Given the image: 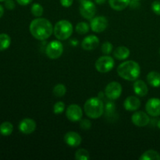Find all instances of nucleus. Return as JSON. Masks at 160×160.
I'll return each mask as SVG.
<instances>
[{
    "mask_svg": "<svg viewBox=\"0 0 160 160\" xmlns=\"http://www.w3.org/2000/svg\"><path fill=\"white\" fill-rule=\"evenodd\" d=\"M29 31L31 35L39 41L47 40L53 33V27L51 22L45 18L36 17L31 22Z\"/></svg>",
    "mask_w": 160,
    "mask_h": 160,
    "instance_id": "nucleus-1",
    "label": "nucleus"
},
{
    "mask_svg": "<svg viewBox=\"0 0 160 160\" xmlns=\"http://www.w3.org/2000/svg\"><path fill=\"white\" fill-rule=\"evenodd\" d=\"M117 74L126 81H134L140 76L141 67L135 61H124L117 67Z\"/></svg>",
    "mask_w": 160,
    "mask_h": 160,
    "instance_id": "nucleus-2",
    "label": "nucleus"
},
{
    "mask_svg": "<svg viewBox=\"0 0 160 160\" xmlns=\"http://www.w3.org/2000/svg\"><path fill=\"white\" fill-rule=\"evenodd\" d=\"M84 110L88 117L96 120L100 118L104 113V103L99 97H92L85 102Z\"/></svg>",
    "mask_w": 160,
    "mask_h": 160,
    "instance_id": "nucleus-3",
    "label": "nucleus"
},
{
    "mask_svg": "<svg viewBox=\"0 0 160 160\" xmlns=\"http://www.w3.org/2000/svg\"><path fill=\"white\" fill-rule=\"evenodd\" d=\"M73 31V25L67 20H59L53 27V34L55 37L59 41L68 39L72 35Z\"/></svg>",
    "mask_w": 160,
    "mask_h": 160,
    "instance_id": "nucleus-4",
    "label": "nucleus"
},
{
    "mask_svg": "<svg viewBox=\"0 0 160 160\" xmlns=\"http://www.w3.org/2000/svg\"><path fill=\"white\" fill-rule=\"evenodd\" d=\"M115 66V61L112 56L105 55L98 58L95 62V69L101 73H109L113 69Z\"/></svg>",
    "mask_w": 160,
    "mask_h": 160,
    "instance_id": "nucleus-5",
    "label": "nucleus"
},
{
    "mask_svg": "<svg viewBox=\"0 0 160 160\" xmlns=\"http://www.w3.org/2000/svg\"><path fill=\"white\" fill-rule=\"evenodd\" d=\"M63 52V45L59 40L52 41L45 48V54L49 59H56L60 57Z\"/></svg>",
    "mask_w": 160,
    "mask_h": 160,
    "instance_id": "nucleus-6",
    "label": "nucleus"
},
{
    "mask_svg": "<svg viewBox=\"0 0 160 160\" xmlns=\"http://www.w3.org/2000/svg\"><path fill=\"white\" fill-rule=\"evenodd\" d=\"M80 13L86 20H92L96 13V6L91 0H83L79 7Z\"/></svg>",
    "mask_w": 160,
    "mask_h": 160,
    "instance_id": "nucleus-7",
    "label": "nucleus"
},
{
    "mask_svg": "<svg viewBox=\"0 0 160 160\" xmlns=\"http://www.w3.org/2000/svg\"><path fill=\"white\" fill-rule=\"evenodd\" d=\"M122 94L121 84L117 81H112L106 85L105 88V95L109 99L117 100Z\"/></svg>",
    "mask_w": 160,
    "mask_h": 160,
    "instance_id": "nucleus-8",
    "label": "nucleus"
},
{
    "mask_svg": "<svg viewBox=\"0 0 160 160\" xmlns=\"http://www.w3.org/2000/svg\"><path fill=\"white\" fill-rule=\"evenodd\" d=\"M108 27V20L103 16L94 17L91 20L90 28L95 33L103 32Z\"/></svg>",
    "mask_w": 160,
    "mask_h": 160,
    "instance_id": "nucleus-9",
    "label": "nucleus"
},
{
    "mask_svg": "<svg viewBox=\"0 0 160 160\" xmlns=\"http://www.w3.org/2000/svg\"><path fill=\"white\" fill-rule=\"evenodd\" d=\"M66 117L71 122L80 121L83 117L82 109L77 104L70 105L66 110Z\"/></svg>",
    "mask_w": 160,
    "mask_h": 160,
    "instance_id": "nucleus-10",
    "label": "nucleus"
},
{
    "mask_svg": "<svg viewBox=\"0 0 160 160\" xmlns=\"http://www.w3.org/2000/svg\"><path fill=\"white\" fill-rule=\"evenodd\" d=\"M145 110L151 117L160 116V99L158 98H152L148 100L145 104Z\"/></svg>",
    "mask_w": 160,
    "mask_h": 160,
    "instance_id": "nucleus-11",
    "label": "nucleus"
},
{
    "mask_svg": "<svg viewBox=\"0 0 160 160\" xmlns=\"http://www.w3.org/2000/svg\"><path fill=\"white\" fill-rule=\"evenodd\" d=\"M131 121L135 126L143 128L149 123L150 118L146 112L143 111H136L131 117Z\"/></svg>",
    "mask_w": 160,
    "mask_h": 160,
    "instance_id": "nucleus-12",
    "label": "nucleus"
},
{
    "mask_svg": "<svg viewBox=\"0 0 160 160\" xmlns=\"http://www.w3.org/2000/svg\"><path fill=\"white\" fill-rule=\"evenodd\" d=\"M36 122L31 118H25L19 123V131L23 134H31L36 130Z\"/></svg>",
    "mask_w": 160,
    "mask_h": 160,
    "instance_id": "nucleus-13",
    "label": "nucleus"
},
{
    "mask_svg": "<svg viewBox=\"0 0 160 160\" xmlns=\"http://www.w3.org/2000/svg\"><path fill=\"white\" fill-rule=\"evenodd\" d=\"M64 142L70 147L75 148V147H78L81 145L82 138L78 132L69 131L64 135Z\"/></svg>",
    "mask_w": 160,
    "mask_h": 160,
    "instance_id": "nucleus-14",
    "label": "nucleus"
},
{
    "mask_svg": "<svg viewBox=\"0 0 160 160\" xmlns=\"http://www.w3.org/2000/svg\"><path fill=\"white\" fill-rule=\"evenodd\" d=\"M98 45H99V38L96 35L93 34L85 37L81 42V47L86 51H92L95 49Z\"/></svg>",
    "mask_w": 160,
    "mask_h": 160,
    "instance_id": "nucleus-15",
    "label": "nucleus"
},
{
    "mask_svg": "<svg viewBox=\"0 0 160 160\" xmlns=\"http://www.w3.org/2000/svg\"><path fill=\"white\" fill-rule=\"evenodd\" d=\"M123 107L127 111L135 112L141 107V101L137 96H128L123 102Z\"/></svg>",
    "mask_w": 160,
    "mask_h": 160,
    "instance_id": "nucleus-16",
    "label": "nucleus"
},
{
    "mask_svg": "<svg viewBox=\"0 0 160 160\" xmlns=\"http://www.w3.org/2000/svg\"><path fill=\"white\" fill-rule=\"evenodd\" d=\"M134 92L136 95L139 97H144L148 94V88L146 83L142 80H136L134 81V85H133Z\"/></svg>",
    "mask_w": 160,
    "mask_h": 160,
    "instance_id": "nucleus-17",
    "label": "nucleus"
},
{
    "mask_svg": "<svg viewBox=\"0 0 160 160\" xmlns=\"http://www.w3.org/2000/svg\"><path fill=\"white\" fill-rule=\"evenodd\" d=\"M131 54V51L126 46H119L113 51V56L118 60H125Z\"/></svg>",
    "mask_w": 160,
    "mask_h": 160,
    "instance_id": "nucleus-18",
    "label": "nucleus"
},
{
    "mask_svg": "<svg viewBox=\"0 0 160 160\" xmlns=\"http://www.w3.org/2000/svg\"><path fill=\"white\" fill-rule=\"evenodd\" d=\"M131 3V0H109V6L116 11H122Z\"/></svg>",
    "mask_w": 160,
    "mask_h": 160,
    "instance_id": "nucleus-19",
    "label": "nucleus"
},
{
    "mask_svg": "<svg viewBox=\"0 0 160 160\" xmlns=\"http://www.w3.org/2000/svg\"><path fill=\"white\" fill-rule=\"evenodd\" d=\"M147 81L153 88L160 87V73L157 71H151L147 74Z\"/></svg>",
    "mask_w": 160,
    "mask_h": 160,
    "instance_id": "nucleus-20",
    "label": "nucleus"
},
{
    "mask_svg": "<svg viewBox=\"0 0 160 160\" xmlns=\"http://www.w3.org/2000/svg\"><path fill=\"white\" fill-rule=\"evenodd\" d=\"M140 160H160V154L155 150L145 152L139 158Z\"/></svg>",
    "mask_w": 160,
    "mask_h": 160,
    "instance_id": "nucleus-21",
    "label": "nucleus"
},
{
    "mask_svg": "<svg viewBox=\"0 0 160 160\" xmlns=\"http://www.w3.org/2000/svg\"><path fill=\"white\" fill-rule=\"evenodd\" d=\"M13 131V126L9 121L3 122L0 125V134L3 136H9Z\"/></svg>",
    "mask_w": 160,
    "mask_h": 160,
    "instance_id": "nucleus-22",
    "label": "nucleus"
},
{
    "mask_svg": "<svg viewBox=\"0 0 160 160\" xmlns=\"http://www.w3.org/2000/svg\"><path fill=\"white\" fill-rule=\"evenodd\" d=\"M11 44V38L9 34L2 33L0 34V51L7 49Z\"/></svg>",
    "mask_w": 160,
    "mask_h": 160,
    "instance_id": "nucleus-23",
    "label": "nucleus"
},
{
    "mask_svg": "<svg viewBox=\"0 0 160 160\" xmlns=\"http://www.w3.org/2000/svg\"><path fill=\"white\" fill-rule=\"evenodd\" d=\"M89 28H90V26L86 22L82 21L77 23L76 27H75V31H77L78 34L84 35V34H86L88 32Z\"/></svg>",
    "mask_w": 160,
    "mask_h": 160,
    "instance_id": "nucleus-24",
    "label": "nucleus"
},
{
    "mask_svg": "<svg viewBox=\"0 0 160 160\" xmlns=\"http://www.w3.org/2000/svg\"><path fill=\"white\" fill-rule=\"evenodd\" d=\"M53 95L58 98H61V97L64 96L67 92V88L63 84H58L53 88Z\"/></svg>",
    "mask_w": 160,
    "mask_h": 160,
    "instance_id": "nucleus-25",
    "label": "nucleus"
},
{
    "mask_svg": "<svg viewBox=\"0 0 160 160\" xmlns=\"http://www.w3.org/2000/svg\"><path fill=\"white\" fill-rule=\"evenodd\" d=\"M31 12L35 17H41L43 15L44 8L40 3H34L31 7Z\"/></svg>",
    "mask_w": 160,
    "mask_h": 160,
    "instance_id": "nucleus-26",
    "label": "nucleus"
},
{
    "mask_svg": "<svg viewBox=\"0 0 160 160\" xmlns=\"http://www.w3.org/2000/svg\"><path fill=\"white\" fill-rule=\"evenodd\" d=\"M75 159L77 160H89L90 154L88 151L84 148H79L75 153Z\"/></svg>",
    "mask_w": 160,
    "mask_h": 160,
    "instance_id": "nucleus-27",
    "label": "nucleus"
},
{
    "mask_svg": "<svg viewBox=\"0 0 160 160\" xmlns=\"http://www.w3.org/2000/svg\"><path fill=\"white\" fill-rule=\"evenodd\" d=\"M112 49H113V45L112 43L109 42H106L102 45L101 50L102 52L105 55H109L112 52Z\"/></svg>",
    "mask_w": 160,
    "mask_h": 160,
    "instance_id": "nucleus-28",
    "label": "nucleus"
},
{
    "mask_svg": "<svg viewBox=\"0 0 160 160\" xmlns=\"http://www.w3.org/2000/svg\"><path fill=\"white\" fill-rule=\"evenodd\" d=\"M65 110V104L63 102H57L53 106V112L55 114H61Z\"/></svg>",
    "mask_w": 160,
    "mask_h": 160,
    "instance_id": "nucleus-29",
    "label": "nucleus"
},
{
    "mask_svg": "<svg viewBox=\"0 0 160 160\" xmlns=\"http://www.w3.org/2000/svg\"><path fill=\"white\" fill-rule=\"evenodd\" d=\"M80 127L84 131L90 130L92 128V122L87 119H82V120H80Z\"/></svg>",
    "mask_w": 160,
    "mask_h": 160,
    "instance_id": "nucleus-30",
    "label": "nucleus"
},
{
    "mask_svg": "<svg viewBox=\"0 0 160 160\" xmlns=\"http://www.w3.org/2000/svg\"><path fill=\"white\" fill-rule=\"evenodd\" d=\"M152 10L156 15H160V1H154L152 3Z\"/></svg>",
    "mask_w": 160,
    "mask_h": 160,
    "instance_id": "nucleus-31",
    "label": "nucleus"
},
{
    "mask_svg": "<svg viewBox=\"0 0 160 160\" xmlns=\"http://www.w3.org/2000/svg\"><path fill=\"white\" fill-rule=\"evenodd\" d=\"M5 6L8 10H12L15 9L16 4L13 0H6L5 1Z\"/></svg>",
    "mask_w": 160,
    "mask_h": 160,
    "instance_id": "nucleus-32",
    "label": "nucleus"
},
{
    "mask_svg": "<svg viewBox=\"0 0 160 160\" xmlns=\"http://www.w3.org/2000/svg\"><path fill=\"white\" fill-rule=\"evenodd\" d=\"M59 1H60V4L65 8L70 7L73 3V0H59Z\"/></svg>",
    "mask_w": 160,
    "mask_h": 160,
    "instance_id": "nucleus-33",
    "label": "nucleus"
},
{
    "mask_svg": "<svg viewBox=\"0 0 160 160\" xmlns=\"http://www.w3.org/2000/svg\"><path fill=\"white\" fill-rule=\"evenodd\" d=\"M16 1L20 6H28L32 2V0H16Z\"/></svg>",
    "mask_w": 160,
    "mask_h": 160,
    "instance_id": "nucleus-34",
    "label": "nucleus"
},
{
    "mask_svg": "<svg viewBox=\"0 0 160 160\" xmlns=\"http://www.w3.org/2000/svg\"><path fill=\"white\" fill-rule=\"evenodd\" d=\"M3 14H4V8L2 5H0V18L2 17Z\"/></svg>",
    "mask_w": 160,
    "mask_h": 160,
    "instance_id": "nucleus-35",
    "label": "nucleus"
},
{
    "mask_svg": "<svg viewBox=\"0 0 160 160\" xmlns=\"http://www.w3.org/2000/svg\"><path fill=\"white\" fill-rule=\"evenodd\" d=\"M95 2L97 3V4L102 5V4H104L105 2H106V0H95Z\"/></svg>",
    "mask_w": 160,
    "mask_h": 160,
    "instance_id": "nucleus-36",
    "label": "nucleus"
},
{
    "mask_svg": "<svg viewBox=\"0 0 160 160\" xmlns=\"http://www.w3.org/2000/svg\"><path fill=\"white\" fill-rule=\"evenodd\" d=\"M157 127H158V128H159V129L160 130V120H159V121H158V123H157Z\"/></svg>",
    "mask_w": 160,
    "mask_h": 160,
    "instance_id": "nucleus-37",
    "label": "nucleus"
},
{
    "mask_svg": "<svg viewBox=\"0 0 160 160\" xmlns=\"http://www.w3.org/2000/svg\"><path fill=\"white\" fill-rule=\"evenodd\" d=\"M4 1H6V0H0V2H4Z\"/></svg>",
    "mask_w": 160,
    "mask_h": 160,
    "instance_id": "nucleus-38",
    "label": "nucleus"
},
{
    "mask_svg": "<svg viewBox=\"0 0 160 160\" xmlns=\"http://www.w3.org/2000/svg\"><path fill=\"white\" fill-rule=\"evenodd\" d=\"M134 1H138H138H140V0H134Z\"/></svg>",
    "mask_w": 160,
    "mask_h": 160,
    "instance_id": "nucleus-39",
    "label": "nucleus"
},
{
    "mask_svg": "<svg viewBox=\"0 0 160 160\" xmlns=\"http://www.w3.org/2000/svg\"><path fill=\"white\" fill-rule=\"evenodd\" d=\"M159 53H160V49H159Z\"/></svg>",
    "mask_w": 160,
    "mask_h": 160,
    "instance_id": "nucleus-40",
    "label": "nucleus"
}]
</instances>
